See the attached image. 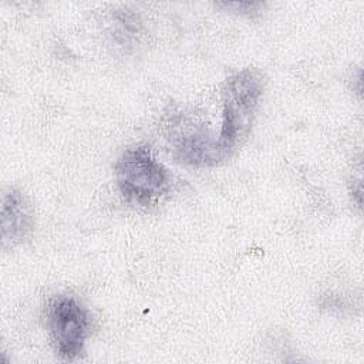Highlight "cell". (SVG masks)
I'll return each instance as SVG.
<instances>
[{
  "instance_id": "obj_1",
  "label": "cell",
  "mask_w": 364,
  "mask_h": 364,
  "mask_svg": "<svg viewBox=\"0 0 364 364\" xmlns=\"http://www.w3.org/2000/svg\"><path fill=\"white\" fill-rule=\"evenodd\" d=\"M262 94L263 80L255 68H243L228 78L222 95L220 131L209 144L206 165L229 158L243 144L250 132Z\"/></svg>"
},
{
  "instance_id": "obj_2",
  "label": "cell",
  "mask_w": 364,
  "mask_h": 364,
  "mask_svg": "<svg viewBox=\"0 0 364 364\" xmlns=\"http://www.w3.org/2000/svg\"><path fill=\"white\" fill-rule=\"evenodd\" d=\"M114 173L124 200L138 208L158 205L171 189V175L148 144L124 149L115 162Z\"/></svg>"
},
{
  "instance_id": "obj_3",
  "label": "cell",
  "mask_w": 364,
  "mask_h": 364,
  "mask_svg": "<svg viewBox=\"0 0 364 364\" xmlns=\"http://www.w3.org/2000/svg\"><path fill=\"white\" fill-rule=\"evenodd\" d=\"M47 326L60 358L73 361L81 355L90 336L91 318L75 297L64 294L51 297L47 306Z\"/></svg>"
},
{
  "instance_id": "obj_4",
  "label": "cell",
  "mask_w": 364,
  "mask_h": 364,
  "mask_svg": "<svg viewBox=\"0 0 364 364\" xmlns=\"http://www.w3.org/2000/svg\"><path fill=\"white\" fill-rule=\"evenodd\" d=\"M33 230V209L21 191L10 188L1 199V242L4 247L23 243Z\"/></svg>"
}]
</instances>
